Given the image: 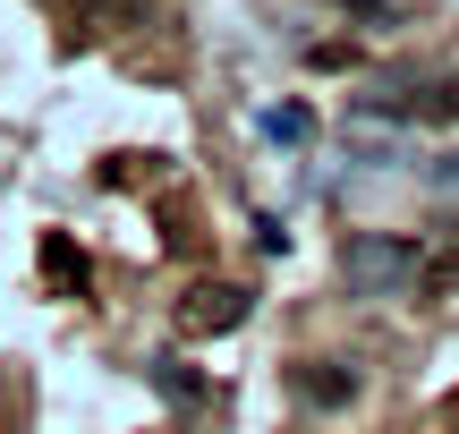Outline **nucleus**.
<instances>
[{
    "label": "nucleus",
    "mask_w": 459,
    "mask_h": 434,
    "mask_svg": "<svg viewBox=\"0 0 459 434\" xmlns=\"http://www.w3.org/2000/svg\"><path fill=\"white\" fill-rule=\"evenodd\" d=\"M426 179H434V187H451V196H459V153H443V162H426Z\"/></svg>",
    "instance_id": "6e6552de"
},
{
    "label": "nucleus",
    "mask_w": 459,
    "mask_h": 434,
    "mask_svg": "<svg viewBox=\"0 0 459 434\" xmlns=\"http://www.w3.org/2000/svg\"><path fill=\"white\" fill-rule=\"evenodd\" d=\"M264 128H273V136H290V145H298V136H307L315 119H307V111H298V102H290V111H264Z\"/></svg>",
    "instance_id": "0eeeda50"
},
{
    "label": "nucleus",
    "mask_w": 459,
    "mask_h": 434,
    "mask_svg": "<svg viewBox=\"0 0 459 434\" xmlns=\"http://www.w3.org/2000/svg\"><path fill=\"white\" fill-rule=\"evenodd\" d=\"M298 401H307V409H349V401H358V375L332 367V358H315V367H298Z\"/></svg>",
    "instance_id": "20e7f679"
},
{
    "label": "nucleus",
    "mask_w": 459,
    "mask_h": 434,
    "mask_svg": "<svg viewBox=\"0 0 459 434\" xmlns=\"http://www.w3.org/2000/svg\"><path fill=\"white\" fill-rule=\"evenodd\" d=\"M341 273L366 299H400V290H417V273H426V247H417V239H392V230H358L341 247Z\"/></svg>",
    "instance_id": "f257e3e1"
},
{
    "label": "nucleus",
    "mask_w": 459,
    "mask_h": 434,
    "mask_svg": "<svg viewBox=\"0 0 459 434\" xmlns=\"http://www.w3.org/2000/svg\"><path fill=\"white\" fill-rule=\"evenodd\" d=\"M145 375H153V384H162V392H170V401H179V409H196V401H204V384H196V375L179 367V358H153Z\"/></svg>",
    "instance_id": "39448f33"
},
{
    "label": "nucleus",
    "mask_w": 459,
    "mask_h": 434,
    "mask_svg": "<svg viewBox=\"0 0 459 434\" xmlns=\"http://www.w3.org/2000/svg\"><path fill=\"white\" fill-rule=\"evenodd\" d=\"M187 333H238L247 324V290H196V299L179 307Z\"/></svg>",
    "instance_id": "f03ea898"
},
{
    "label": "nucleus",
    "mask_w": 459,
    "mask_h": 434,
    "mask_svg": "<svg viewBox=\"0 0 459 434\" xmlns=\"http://www.w3.org/2000/svg\"><path fill=\"white\" fill-rule=\"evenodd\" d=\"M400 119H426V128H459V77H426L417 94L392 102Z\"/></svg>",
    "instance_id": "7ed1b4c3"
},
{
    "label": "nucleus",
    "mask_w": 459,
    "mask_h": 434,
    "mask_svg": "<svg viewBox=\"0 0 459 434\" xmlns=\"http://www.w3.org/2000/svg\"><path fill=\"white\" fill-rule=\"evenodd\" d=\"M417 290H459V239L426 247V273H417Z\"/></svg>",
    "instance_id": "423d86ee"
}]
</instances>
